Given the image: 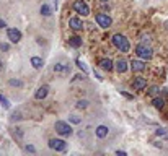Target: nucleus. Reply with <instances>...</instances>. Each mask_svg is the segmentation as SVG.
<instances>
[{
	"label": "nucleus",
	"instance_id": "f8f14e48",
	"mask_svg": "<svg viewBox=\"0 0 168 156\" xmlns=\"http://www.w3.org/2000/svg\"><path fill=\"white\" fill-rule=\"evenodd\" d=\"M98 65H100V68H103L104 72H111L114 68V62L111 60V59H108V57L101 59V60L98 62Z\"/></svg>",
	"mask_w": 168,
	"mask_h": 156
},
{
	"label": "nucleus",
	"instance_id": "dca6fc26",
	"mask_svg": "<svg viewBox=\"0 0 168 156\" xmlns=\"http://www.w3.org/2000/svg\"><path fill=\"white\" fill-rule=\"evenodd\" d=\"M69 46H72L73 49H78V47L82 46V37H80V36H72V37H69Z\"/></svg>",
	"mask_w": 168,
	"mask_h": 156
},
{
	"label": "nucleus",
	"instance_id": "f03ea898",
	"mask_svg": "<svg viewBox=\"0 0 168 156\" xmlns=\"http://www.w3.org/2000/svg\"><path fill=\"white\" fill-rule=\"evenodd\" d=\"M135 55H137L139 59H142V60H150V59L153 57V51L150 46H147V44H137L135 46Z\"/></svg>",
	"mask_w": 168,
	"mask_h": 156
},
{
	"label": "nucleus",
	"instance_id": "412c9836",
	"mask_svg": "<svg viewBox=\"0 0 168 156\" xmlns=\"http://www.w3.org/2000/svg\"><path fill=\"white\" fill-rule=\"evenodd\" d=\"M88 101H87V99H80V101H77V104H75V107L77 109H87V107H88Z\"/></svg>",
	"mask_w": 168,
	"mask_h": 156
},
{
	"label": "nucleus",
	"instance_id": "4468645a",
	"mask_svg": "<svg viewBox=\"0 0 168 156\" xmlns=\"http://www.w3.org/2000/svg\"><path fill=\"white\" fill-rule=\"evenodd\" d=\"M108 133H110V129H108L106 125H98L96 129H95V135L98 138H104V137H108Z\"/></svg>",
	"mask_w": 168,
	"mask_h": 156
},
{
	"label": "nucleus",
	"instance_id": "bb28decb",
	"mask_svg": "<svg viewBox=\"0 0 168 156\" xmlns=\"http://www.w3.org/2000/svg\"><path fill=\"white\" fill-rule=\"evenodd\" d=\"M24 150H26L28 153H34V151H36V148H34L33 145H26V146H24Z\"/></svg>",
	"mask_w": 168,
	"mask_h": 156
},
{
	"label": "nucleus",
	"instance_id": "0eeeda50",
	"mask_svg": "<svg viewBox=\"0 0 168 156\" xmlns=\"http://www.w3.org/2000/svg\"><path fill=\"white\" fill-rule=\"evenodd\" d=\"M7 37L10 39V42L16 44V42L21 41V31L16 29V28H8V29H7Z\"/></svg>",
	"mask_w": 168,
	"mask_h": 156
},
{
	"label": "nucleus",
	"instance_id": "ddd939ff",
	"mask_svg": "<svg viewBox=\"0 0 168 156\" xmlns=\"http://www.w3.org/2000/svg\"><path fill=\"white\" fill-rule=\"evenodd\" d=\"M47 93H49V86H47V85H43L41 88H38L36 93H34V98L41 101V99H44V98L47 96Z\"/></svg>",
	"mask_w": 168,
	"mask_h": 156
},
{
	"label": "nucleus",
	"instance_id": "423d86ee",
	"mask_svg": "<svg viewBox=\"0 0 168 156\" xmlns=\"http://www.w3.org/2000/svg\"><path fill=\"white\" fill-rule=\"evenodd\" d=\"M49 148L56 151H65L67 150V143L64 140H61V138H51L49 140Z\"/></svg>",
	"mask_w": 168,
	"mask_h": 156
},
{
	"label": "nucleus",
	"instance_id": "2eb2a0df",
	"mask_svg": "<svg viewBox=\"0 0 168 156\" xmlns=\"http://www.w3.org/2000/svg\"><path fill=\"white\" fill-rule=\"evenodd\" d=\"M152 106L155 107V109H163V106H165V98H162V96H155V98L152 99Z\"/></svg>",
	"mask_w": 168,
	"mask_h": 156
},
{
	"label": "nucleus",
	"instance_id": "7c9ffc66",
	"mask_svg": "<svg viewBox=\"0 0 168 156\" xmlns=\"http://www.w3.org/2000/svg\"><path fill=\"white\" fill-rule=\"evenodd\" d=\"M149 39H150V36H149V34H147V36H145V34L142 36V42H144V44H147V42H149Z\"/></svg>",
	"mask_w": 168,
	"mask_h": 156
},
{
	"label": "nucleus",
	"instance_id": "72a5a7b5",
	"mask_svg": "<svg viewBox=\"0 0 168 156\" xmlns=\"http://www.w3.org/2000/svg\"><path fill=\"white\" fill-rule=\"evenodd\" d=\"M85 78V73L83 75H75V77H73V80H83Z\"/></svg>",
	"mask_w": 168,
	"mask_h": 156
},
{
	"label": "nucleus",
	"instance_id": "aec40b11",
	"mask_svg": "<svg viewBox=\"0 0 168 156\" xmlns=\"http://www.w3.org/2000/svg\"><path fill=\"white\" fill-rule=\"evenodd\" d=\"M0 106H2L3 109H10V101L3 94H0Z\"/></svg>",
	"mask_w": 168,
	"mask_h": 156
},
{
	"label": "nucleus",
	"instance_id": "cd10ccee",
	"mask_svg": "<svg viewBox=\"0 0 168 156\" xmlns=\"http://www.w3.org/2000/svg\"><path fill=\"white\" fill-rule=\"evenodd\" d=\"M121 94L124 96V98H127V99H134V96H132V94H129L127 91H121Z\"/></svg>",
	"mask_w": 168,
	"mask_h": 156
},
{
	"label": "nucleus",
	"instance_id": "393cba45",
	"mask_svg": "<svg viewBox=\"0 0 168 156\" xmlns=\"http://www.w3.org/2000/svg\"><path fill=\"white\" fill-rule=\"evenodd\" d=\"M64 68H65V65H62V64H56L54 65V72H57V73H62Z\"/></svg>",
	"mask_w": 168,
	"mask_h": 156
},
{
	"label": "nucleus",
	"instance_id": "f3484780",
	"mask_svg": "<svg viewBox=\"0 0 168 156\" xmlns=\"http://www.w3.org/2000/svg\"><path fill=\"white\" fill-rule=\"evenodd\" d=\"M31 65H33L36 70H39V68L44 67V62H43V59L41 57H31Z\"/></svg>",
	"mask_w": 168,
	"mask_h": 156
},
{
	"label": "nucleus",
	"instance_id": "20e7f679",
	"mask_svg": "<svg viewBox=\"0 0 168 156\" xmlns=\"http://www.w3.org/2000/svg\"><path fill=\"white\" fill-rule=\"evenodd\" d=\"M95 21L98 23V26L103 28V29H108V28H111V25H113L111 16L106 15V13H96L95 15Z\"/></svg>",
	"mask_w": 168,
	"mask_h": 156
},
{
	"label": "nucleus",
	"instance_id": "e433bc0d",
	"mask_svg": "<svg viewBox=\"0 0 168 156\" xmlns=\"http://www.w3.org/2000/svg\"><path fill=\"white\" fill-rule=\"evenodd\" d=\"M165 29L168 31V20H167V21H165Z\"/></svg>",
	"mask_w": 168,
	"mask_h": 156
},
{
	"label": "nucleus",
	"instance_id": "c85d7f7f",
	"mask_svg": "<svg viewBox=\"0 0 168 156\" xmlns=\"http://www.w3.org/2000/svg\"><path fill=\"white\" fill-rule=\"evenodd\" d=\"M0 49H2V51H8L10 46H8L7 42H2V44H0Z\"/></svg>",
	"mask_w": 168,
	"mask_h": 156
},
{
	"label": "nucleus",
	"instance_id": "4be33fe9",
	"mask_svg": "<svg viewBox=\"0 0 168 156\" xmlns=\"http://www.w3.org/2000/svg\"><path fill=\"white\" fill-rule=\"evenodd\" d=\"M155 135L157 137H165V135H168V130L165 127H158V129L155 130Z\"/></svg>",
	"mask_w": 168,
	"mask_h": 156
},
{
	"label": "nucleus",
	"instance_id": "f257e3e1",
	"mask_svg": "<svg viewBox=\"0 0 168 156\" xmlns=\"http://www.w3.org/2000/svg\"><path fill=\"white\" fill-rule=\"evenodd\" d=\"M111 42H113V46L116 47L118 51L121 52H129L131 51V44H129V39L124 36V34H114L113 37H111Z\"/></svg>",
	"mask_w": 168,
	"mask_h": 156
},
{
	"label": "nucleus",
	"instance_id": "2f4dec72",
	"mask_svg": "<svg viewBox=\"0 0 168 156\" xmlns=\"http://www.w3.org/2000/svg\"><path fill=\"white\" fill-rule=\"evenodd\" d=\"M3 28H7V23L5 20H0V29H3Z\"/></svg>",
	"mask_w": 168,
	"mask_h": 156
},
{
	"label": "nucleus",
	"instance_id": "473e14b6",
	"mask_svg": "<svg viewBox=\"0 0 168 156\" xmlns=\"http://www.w3.org/2000/svg\"><path fill=\"white\" fill-rule=\"evenodd\" d=\"M116 155H118V156H126L127 153H126V151H122V150H118V151H116Z\"/></svg>",
	"mask_w": 168,
	"mask_h": 156
},
{
	"label": "nucleus",
	"instance_id": "5701e85b",
	"mask_svg": "<svg viewBox=\"0 0 168 156\" xmlns=\"http://www.w3.org/2000/svg\"><path fill=\"white\" fill-rule=\"evenodd\" d=\"M75 64H77V67H78L80 68V70H83V73H88V68H87V65L85 64H83V62L82 60H78V59H77V62H75Z\"/></svg>",
	"mask_w": 168,
	"mask_h": 156
},
{
	"label": "nucleus",
	"instance_id": "c756f323",
	"mask_svg": "<svg viewBox=\"0 0 168 156\" xmlns=\"http://www.w3.org/2000/svg\"><path fill=\"white\" fill-rule=\"evenodd\" d=\"M20 119H21V117H20L18 112H13L12 114V120H20Z\"/></svg>",
	"mask_w": 168,
	"mask_h": 156
},
{
	"label": "nucleus",
	"instance_id": "b1692460",
	"mask_svg": "<svg viewBox=\"0 0 168 156\" xmlns=\"http://www.w3.org/2000/svg\"><path fill=\"white\" fill-rule=\"evenodd\" d=\"M8 85H10V86H18V88H20V86H23V83H21V80H15V78H12V80L8 81Z\"/></svg>",
	"mask_w": 168,
	"mask_h": 156
},
{
	"label": "nucleus",
	"instance_id": "c9c22d12",
	"mask_svg": "<svg viewBox=\"0 0 168 156\" xmlns=\"http://www.w3.org/2000/svg\"><path fill=\"white\" fill-rule=\"evenodd\" d=\"M162 91H163V96H168V88H163Z\"/></svg>",
	"mask_w": 168,
	"mask_h": 156
},
{
	"label": "nucleus",
	"instance_id": "9d476101",
	"mask_svg": "<svg viewBox=\"0 0 168 156\" xmlns=\"http://www.w3.org/2000/svg\"><path fill=\"white\" fill-rule=\"evenodd\" d=\"M114 68H116L118 73H126L129 68V62L126 60V59H118L116 62H114Z\"/></svg>",
	"mask_w": 168,
	"mask_h": 156
},
{
	"label": "nucleus",
	"instance_id": "a211bd4d",
	"mask_svg": "<svg viewBox=\"0 0 168 156\" xmlns=\"http://www.w3.org/2000/svg\"><path fill=\"white\" fill-rule=\"evenodd\" d=\"M39 12H41V15L43 16H51L52 15V8L47 5V3H43V5H41Z\"/></svg>",
	"mask_w": 168,
	"mask_h": 156
},
{
	"label": "nucleus",
	"instance_id": "7ed1b4c3",
	"mask_svg": "<svg viewBox=\"0 0 168 156\" xmlns=\"http://www.w3.org/2000/svg\"><path fill=\"white\" fill-rule=\"evenodd\" d=\"M54 127H56V132L59 135H62V137H70L73 133V129L69 125V122H64V120H57Z\"/></svg>",
	"mask_w": 168,
	"mask_h": 156
},
{
	"label": "nucleus",
	"instance_id": "6ab92c4d",
	"mask_svg": "<svg viewBox=\"0 0 168 156\" xmlns=\"http://www.w3.org/2000/svg\"><path fill=\"white\" fill-rule=\"evenodd\" d=\"M160 86H157V85H153V86H150L149 88V91H147V94L149 96H152V98H155V96H160Z\"/></svg>",
	"mask_w": 168,
	"mask_h": 156
},
{
	"label": "nucleus",
	"instance_id": "9b49d317",
	"mask_svg": "<svg viewBox=\"0 0 168 156\" xmlns=\"http://www.w3.org/2000/svg\"><path fill=\"white\" fill-rule=\"evenodd\" d=\"M69 26H70L73 31H82V29H83V21H82V18H78V16H72V18L69 20Z\"/></svg>",
	"mask_w": 168,
	"mask_h": 156
},
{
	"label": "nucleus",
	"instance_id": "f704fd0d",
	"mask_svg": "<svg viewBox=\"0 0 168 156\" xmlns=\"http://www.w3.org/2000/svg\"><path fill=\"white\" fill-rule=\"evenodd\" d=\"M95 77H96L98 80H100V81H103V77H101V75H100V73H98V72H95Z\"/></svg>",
	"mask_w": 168,
	"mask_h": 156
},
{
	"label": "nucleus",
	"instance_id": "a878e982",
	"mask_svg": "<svg viewBox=\"0 0 168 156\" xmlns=\"http://www.w3.org/2000/svg\"><path fill=\"white\" fill-rule=\"evenodd\" d=\"M69 122H72V124H80V122H82V119H80V117H77V116H69Z\"/></svg>",
	"mask_w": 168,
	"mask_h": 156
},
{
	"label": "nucleus",
	"instance_id": "6e6552de",
	"mask_svg": "<svg viewBox=\"0 0 168 156\" xmlns=\"http://www.w3.org/2000/svg\"><path fill=\"white\" fill-rule=\"evenodd\" d=\"M132 88L135 89V91H144L147 88V78L144 77H135L132 80Z\"/></svg>",
	"mask_w": 168,
	"mask_h": 156
},
{
	"label": "nucleus",
	"instance_id": "39448f33",
	"mask_svg": "<svg viewBox=\"0 0 168 156\" xmlns=\"http://www.w3.org/2000/svg\"><path fill=\"white\" fill-rule=\"evenodd\" d=\"M73 10H75V13H78V15H82V16L90 15V7L87 5L83 0H75V2H73Z\"/></svg>",
	"mask_w": 168,
	"mask_h": 156
},
{
	"label": "nucleus",
	"instance_id": "1a4fd4ad",
	"mask_svg": "<svg viewBox=\"0 0 168 156\" xmlns=\"http://www.w3.org/2000/svg\"><path fill=\"white\" fill-rule=\"evenodd\" d=\"M129 67H131V70L134 72V73H141V72L145 70V62L142 60V59H137V60H132L131 64H129Z\"/></svg>",
	"mask_w": 168,
	"mask_h": 156
},
{
	"label": "nucleus",
	"instance_id": "4c0bfd02",
	"mask_svg": "<svg viewBox=\"0 0 168 156\" xmlns=\"http://www.w3.org/2000/svg\"><path fill=\"white\" fill-rule=\"evenodd\" d=\"M100 2H103V3H106V2H110V0H100Z\"/></svg>",
	"mask_w": 168,
	"mask_h": 156
},
{
	"label": "nucleus",
	"instance_id": "58836bf2",
	"mask_svg": "<svg viewBox=\"0 0 168 156\" xmlns=\"http://www.w3.org/2000/svg\"><path fill=\"white\" fill-rule=\"evenodd\" d=\"M167 138H168V137H167Z\"/></svg>",
	"mask_w": 168,
	"mask_h": 156
}]
</instances>
